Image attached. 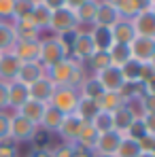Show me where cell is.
I'll return each instance as SVG.
<instances>
[{
  "label": "cell",
  "instance_id": "681fc988",
  "mask_svg": "<svg viewBox=\"0 0 155 157\" xmlns=\"http://www.w3.org/2000/svg\"><path fill=\"white\" fill-rule=\"evenodd\" d=\"M153 2H155V0H134V4H136L138 13H142V11H149V9H153Z\"/></svg>",
  "mask_w": 155,
  "mask_h": 157
},
{
  "label": "cell",
  "instance_id": "52a82bcc",
  "mask_svg": "<svg viewBox=\"0 0 155 157\" xmlns=\"http://www.w3.org/2000/svg\"><path fill=\"white\" fill-rule=\"evenodd\" d=\"M132 59L145 64V62H155V38L149 36H136L128 45Z\"/></svg>",
  "mask_w": 155,
  "mask_h": 157
},
{
  "label": "cell",
  "instance_id": "8992f818",
  "mask_svg": "<svg viewBox=\"0 0 155 157\" xmlns=\"http://www.w3.org/2000/svg\"><path fill=\"white\" fill-rule=\"evenodd\" d=\"M36 132H38V128L34 123L24 119L19 113H11V140H15L17 144L19 142H30V140H34Z\"/></svg>",
  "mask_w": 155,
  "mask_h": 157
},
{
  "label": "cell",
  "instance_id": "484cf974",
  "mask_svg": "<svg viewBox=\"0 0 155 157\" xmlns=\"http://www.w3.org/2000/svg\"><path fill=\"white\" fill-rule=\"evenodd\" d=\"M100 113V106L96 100H89V98H79L77 102V108H75V115H77L81 121H85V123H91V119L96 117Z\"/></svg>",
  "mask_w": 155,
  "mask_h": 157
},
{
  "label": "cell",
  "instance_id": "f1b7e54d",
  "mask_svg": "<svg viewBox=\"0 0 155 157\" xmlns=\"http://www.w3.org/2000/svg\"><path fill=\"white\" fill-rule=\"evenodd\" d=\"M98 138H100V134H98V130H96L91 123H83L81 134H79V138H77V142H75V144H81V147H85V149L94 151V149H96Z\"/></svg>",
  "mask_w": 155,
  "mask_h": 157
},
{
  "label": "cell",
  "instance_id": "277c9868",
  "mask_svg": "<svg viewBox=\"0 0 155 157\" xmlns=\"http://www.w3.org/2000/svg\"><path fill=\"white\" fill-rule=\"evenodd\" d=\"M94 51H96V47H94L89 30H83V28L77 30L75 36H72V43H70V57L81 62V64H85Z\"/></svg>",
  "mask_w": 155,
  "mask_h": 157
},
{
  "label": "cell",
  "instance_id": "e0dca14e",
  "mask_svg": "<svg viewBox=\"0 0 155 157\" xmlns=\"http://www.w3.org/2000/svg\"><path fill=\"white\" fill-rule=\"evenodd\" d=\"M6 91H9V110H17L19 106L30 100V91H28V85L19 83V81H11L6 83Z\"/></svg>",
  "mask_w": 155,
  "mask_h": 157
},
{
  "label": "cell",
  "instance_id": "603a6c76",
  "mask_svg": "<svg viewBox=\"0 0 155 157\" xmlns=\"http://www.w3.org/2000/svg\"><path fill=\"white\" fill-rule=\"evenodd\" d=\"M89 34H91L94 47H96L98 51H108V49L115 45L113 32H110V28H106V26H91L89 28Z\"/></svg>",
  "mask_w": 155,
  "mask_h": 157
},
{
  "label": "cell",
  "instance_id": "7bdbcfd3",
  "mask_svg": "<svg viewBox=\"0 0 155 157\" xmlns=\"http://www.w3.org/2000/svg\"><path fill=\"white\" fill-rule=\"evenodd\" d=\"M13 4H15V0H0V21L13 19Z\"/></svg>",
  "mask_w": 155,
  "mask_h": 157
},
{
  "label": "cell",
  "instance_id": "ffe728a7",
  "mask_svg": "<svg viewBox=\"0 0 155 157\" xmlns=\"http://www.w3.org/2000/svg\"><path fill=\"white\" fill-rule=\"evenodd\" d=\"M64 113L62 110H57L55 106L47 104V108H45V115H43V119H41V130L47 132V134H57V130H60V125H62V121H64Z\"/></svg>",
  "mask_w": 155,
  "mask_h": 157
},
{
  "label": "cell",
  "instance_id": "1f68e13d",
  "mask_svg": "<svg viewBox=\"0 0 155 157\" xmlns=\"http://www.w3.org/2000/svg\"><path fill=\"white\" fill-rule=\"evenodd\" d=\"M108 57H110V66H117V68H121L128 59H132L128 45H119V43H115L108 49Z\"/></svg>",
  "mask_w": 155,
  "mask_h": 157
},
{
  "label": "cell",
  "instance_id": "d6986e66",
  "mask_svg": "<svg viewBox=\"0 0 155 157\" xmlns=\"http://www.w3.org/2000/svg\"><path fill=\"white\" fill-rule=\"evenodd\" d=\"M136 117H138V113L132 108V104H123L119 110L113 113V125L119 134H126L128 128L136 121Z\"/></svg>",
  "mask_w": 155,
  "mask_h": 157
},
{
  "label": "cell",
  "instance_id": "ba28073f",
  "mask_svg": "<svg viewBox=\"0 0 155 157\" xmlns=\"http://www.w3.org/2000/svg\"><path fill=\"white\" fill-rule=\"evenodd\" d=\"M83 123H85V121H81L75 113H70V115L64 117V121H62V125H60V130H57L60 138L64 140V144H75V142H77Z\"/></svg>",
  "mask_w": 155,
  "mask_h": 157
},
{
  "label": "cell",
  "instance_id": "f6af8a7d",
  "mask_svg": "<svg viewBox=\"0 0 155 157\" xmlns=\"http://www.w3.org/2000/svg\"><path fill=\"white\" fill-rule=\"evenodd\" d=\"M28 157H53V149L49 147H36V149H32Z\"/></svg>",
  "mask_w": 155,
  "mask_h": 157
},
{
  "label": "cell",
  "instance_id": "2e32d148",
  "mask_svg": "<svg viewBox=\"0 0 155 157\" xmlns=\"http://www.w3.org/2000/svg\"><path fill=\"white\" fill-rule=\"evenodd\" d=\"M121 138H123V134H119L117 130H110V132L100 134V138H98V142H96L94 153H100V155H115V151H117V147H119Z\"/></svg>",
  "mask_w": 155,
  "mask_h": 157
},
{
  "label": "cell",
  "instance_id": "5b68a950",
  "mask_svg": "<svg viewBox=\"0 0 155 157\" xmlns=\"http://www.w3.org/2000/svg\"><path fill=\"white\" fill-rule=\"evenodd\" d=\"M79 98H81V94H79L77 87L62 85V87H55L53 98H51V102H49V104L55 106L57 110H62L64 115H70V113H75V108H77Z\"/></svg>",
  "mask_w": 155,
  "mask_h": 157
},
{
  "label": "cell",
  "instance_id": "e575fe53",
  "mask_svg": "<svg viewBox=\"0 0 155 157\" xmlns=\"http://www.w3.org/2000/svg\"><path fill=\"white\" fill-rule=\"evenodd\" d=\"M91 125L98 130V134H104V132L115 130L113 125V113H106V110H100L94 119H91Z\"/></svg>",
  "mask_w": 155,
  "mask_h": 157
},
{
  "label": "cell",
  "instance_id": "74e56055",
  "mask_svg": "<svg viewBox=\"0 0 155 157\" xmlns=\"http://www.w3.org/2000/svg\"><path fill=\"white\" fill-rule=\"evenodd\" d=\"M153 78H155V62H145L140 66V77H138V83L153 89Z\"/></svg>",
  "mask_w": 155,
  "mask_h": 157
},
{
  "label": "cell",
  "instance_id": "d590c367",
  "mask_svg": "<svg viewBox=\"0 0 155 157\" xmlns=\"http://www.w3.org/2000/svg\"><path fill=\"white\" fill-rule=\"evenodd\" d=\"M115 9H117L119 17H121V19H128V21H132V19L138 15V9H136L134 0H117V2H115Z\"/></svg>",
  "mask_w": 155,
  "mask_h": 157
},
{
  "label": "cell",
  "instance_id": "6da1fadb",
  "mask_svg": "<svg viewBox=\"0 0 155 157\" xmlns=\"http://www.w3.org/2000/svg\"><path fill=\"white\" fill-rule=\"evenodd\" d=\"M87 68L85 64H81L72 57H66L57 64H53L49 68H45V77L51 78L55 87H62V85H68V87H77L83 83V78L87 77Z\"/></svg>",
  "mask_w": 155,
  "mask_h": 157
},
{
  "label": "cell",
  "instance_id": "5bb4252c",
  "mask_svg": "<svg viewBox=\"0 0 155 157\" xmlns=\"http://www.w3.org/2000/svg\"><path fill=\"white\" fill-rule=\"evenodd\" d=\"M19 66H21V62L13 55V51L0 53V81H2V83H11V81H15Z\"/></svg>",
  "mask_w": 155,
  "mask_h": 157
},
{
  "label": "cell",
  "instance_id": "83f0119b",
  "mask_svg": "<svg viewBox=\"0 0 155 157\" xmlns=\"http://www.w3.org/2000/svg\"><path fill=\"white\" fill-rule=\"evenodd\" d=\"M96 102L100 106V110H106V113H115V110H119L121 106L126 104L123 98L119 96V91H104Z\"/></svg>",
  "mask_w": 155,
  "mask_h": 157
},
{
  "label": "cell",
  "instance_id": "3957f363",
  "mask_svg": "<svg viewBox=\"0 0 155 157\" xmlns=\"http://www.w3.org/2000/svg\"><path fill=\"white\" fill-rule=\"evenodd\" d=\"M77 30H81V26H79L77 15H75V11H72V9L62 6V9H57V11H53V13H51L49 32H51L53 36L72 34V32H77Z\"/></svg>",
  "mask_w": 155,
  "mask_h": 157
},
{
  "label": "cell",
  "instance_id": "f35d334b",
  "mask_svg": "<svg viewBox=\"0 0 155 157\" xmlns=\"http://www.w3.org/2000/svg\"><path fill=\"white\" fill-rule=\"evenodd\" d=\"M145 134H151V132H147L145 123H142V119H140V117H136V121L128 128V132H126L123 136H128V138H132V140H138V138H142Z\"/></svg>",
  "mask_w": 155,
  "mask_h": 157
},
{
  "label": "cell",
  "instance_id": "8fae6325",
  "mask_svg": "<svg viewBox=\"0 0 155 157\" xmlns=\"http://www.w3.org/2000/svg\"><path fill=\"white\" fill-rule=\"evenodd\" d=\"M11 51L19 62H38L41 40H15Z\"/></svg>",
  "mask_w": 155,
  "mask_h": 157
},
{
  "label": "cell",
  "instance_id": "4316f807",
  "mask_svg": "<svg viewBox=\"0 0 155 157\" xmlns=\"http://www.w3.org/2000/svg\"><path fill=\"white\" fill-rule=\"evenodd\" d=\"M51 13H53V11H51V9H47L43 2H36V4H34V11H32V15H30V21L38 28L41 32H45V30H49Z\"/></svg>",
  "mask_w": 155,
  "mask_h": 157
},
{
  "label": "cell",
  "instance_id": "30bf717a",
  "mask_svg": "<svg viewBox=\"0 0 155 157\" xmlns=\"http://www.w3.org/2000/svg\"><path fill=\"white\" fill-rule=\"evenodd\" d=\"M28 91H30V98H32V100L43 102V104H49L51 98H53V91H55V85H53L51 78L43 77V78H38V81H34V83L28 87Z\"/></svg>",
  "mask_w": 155,
  "mask_h": 157
},
{
  "label": "cell",
  "instance_id": "ee69618b",
  "mask_svg": "<svg viewBox=\"0 0 155 157\" xmlns=\"http://www.w3.org/2000/svg\"><path fill=\"white\" fill-rule=\"evenodd\" d=\"M53 157H75V151H72V144H60L53 149Z\"/></svg>",
  "mask_w": 155,
  "mask_h": 157
},
{
  "label": "cell",
  "instance_id": "816d5d0a",
  "mask_svg": "<svg viewBox=\"0 0 155 157\" xmlns=\"http://www.w3.org/2000/svg\"><path fill=\"white\" fill-rule=\"evenodd\" d=\"M138 157H155V153H140Z\"/></svg>",
  "mask_w": 155,
  "mask_h": 157
},
{
  "label": "cell",
  "instance_id": "c3c4849f",
  "mask_svg": "<svg viewBox=\"0 0 155 157\" xmlns=\"http://www.w3.org/2000/svg\"><path fill=\"white\" fill-rule=\"evenodd\" d=\"M47 9H51V11H57V9H62V6H66V0H41Z\"/></svg>",
  "mask_w": 155,
  "mask_h": 157
},
{
  "label": "cell",
  "instance_id": "d4e9b609",
  "mask_svg": "<svg viewBox=\"0 0 155 157\" xmlns=\"http://www.w3.org/2000/svg\"><path fill=\"white\" fill-rule=\"evenodd\" d=\"M79 94H81L83 98L98 100V98L104 94V87H102V83L98 81L96 75H87V77L83 78V83L79 85Z\"/></svg>",
  "mask_w": 155,
  "mask_h": 157
},
{
  "label": "cell",
  "instance_id": "44dd1931",
  "mask_svg": "<svg viewBox=\"0 0 155 157\" xmlns=\"http://www.w3.org/2000/svg\"><path fill=\"white\" fill-rule=\"evenodd\" d=\"M119 19H121V17H119V13H117V9H115V4L104 2V0H98V13H96V24H94V26L113 28Z\"/></svg>",
  "mask_w": 155,
  "mask_h": 157
},
{
  "label": "cell",
  "instance_id": "7402d4cb",
  "mask_svg": "<svg viewBox=\"0 0 155 157\" xmlns=\"http://www.w3.org/2000/svg\"><path fill=\"white\" fill-rule=\"evenodd\" d=\"M11 26L15 30V38H17V40H41V34H43V32L30 21V17H28V19L11 21Z\"/></svg>",
  "mask_w": 155,
  "mask_h": 157
},
{
  "label": "cell",
  "instance_id": "f907efd6",
  "mask_svg": "<svg viewBox=\"0 0 155 157\" xmlns=\"http://www.w3.org/2000/svg\"><path fill=\"white\" fill-rule=\"evenodd\" d=\"M83 2H87V0H66V6L68 9H77L79 4H83Z\"/></svg>",
  "mask_w": 155,
  "mask_h": 157
},
{
  "label": "cell",
  "instance_id": "bcb514c9",
  "mask_svg": "<svg viewBox=\"0 0 155 157\" xmlns=\"http://www.w3.org/2000/svg\"><path fill=\"white\" fill-rule=\"evenodd\" d=\"M0 110H9V91H6V83L0 81Z\"/></svg>",
  "mask_w": 155,
  "mask_h": 157
},
{
  "label": "cell",
  "instance_id": "9a60e30c",
  "mask_svg": "<svg viewBox=\"0 0 155 157\" xmlns=\"http://www.w3.org/2000/svg\"><path fill=\"white\" fill-rule=\"evenodd\" d=\"M75 15H77V21L83 30H89V28L96 24V13H98V0H87L83 4H79L77 9H72Z\"/></svg>",
  "mask_w": 155,
  "mask_h": 157
},
{
  "label": "cell",
  "instance_id": "9c48e42d",
  "mask_svg": "<svg viewBox=\"0 0 155 157\" xmlns=\"http://www.w3.org/2000/svg\"><path fill=\"white\" fill-rule=\"evenodd\" d=\"M96 77L102 83L104 91H119V89L126 85L123 72H121V68H117V66H106V68L100 70Z\"/></svg>",
  "mask_w": 155,
  "mask_h": 157
},
{
  "label": "cell",
  "instance_id": "ab89813d",
  "mask_svg": "<svg viewBox=\"0 0 155 157\" xmlns=\"http://www.w3.org/2000/svg\"><path fill=\"white\" fill-rule=\"evenodd\" d=\"M17 149H19V144L15 140H11V138L0 140V157H19Z\"/></svg>",
  "mask_w": 155,
  "mask_h": 157
},
{
  "label": "cell",
  "instance_id": "f5cc1de1",
  "mask_svg": "<svg viewBox=\"0 0 155 157\" xmlns=\"http://www.w3.org/2000/svg\"><path fill=\"white\" fill-rule=\"evenodd\" d=\"M94 157H115V155H100V153H94Z\"/></svg>",
  "mask_w": 155,
  "mask_h": 157
},
{
  "label": "cell",
  "instance_id": "7a4b0ae2",
  "mask_svg": "<svg viewBox=\"0 0 155 157\" xmlns=\"http://www.w3.org/2000/svg\"><path fill=\"white\" fill-rule=\"evenodd\" d=\"M66 57H70V51H68V47L62 43V38H60V36L41 38L38 62H41L45 68H49V66H53V64H57V62L66 59Z\"/></svg>",
  "mask_w": 155,
  "mask_h": 157
},
{
  "label": "cell",
  "instance_id": "7dc6e473",
  "mask_svg": "<svg viewBox=\"0 0 155 157\" xmlns=\"http://www.w3.org/2000/svg\"><path fill=\"white\" fill-rule=\"evenodd\" d=\"M72 151H75V157H94V151H89L81 144H72Z\"/></svg>",
  "mask_w": 155,
  "mask_h": 157
},
{
  "label": "cell",
  "instance_id": "8d00e7d4",
  "mask_svg": "<svg viewBox=\"0 0 155 157\" xmlns=\"http://www.w3.org/2000/svg\"><path fill=\"white\" fill-rule=\"evenodd\" d=\"M140 62L136 59H128L123 66H121V72H123V78L126 83H138V77H140Z\"/></svg>",
  "mask_w": 155,
  "mask_h": 157
},
{
  "label": "cell",
  "instance_id": "4dcf8cb0",
  "mask_svg": "<svg viewBox=\"0 0 155 157\" xmlns=\"http://www.w3.org/2000/svg\"><path fill=\"white\" fill-rule=\"evenodd\" d=\"M15 30L11 26V21H0V53L11 51L15 45Z\"/></svg>",
  "mask_w": 155,
  "mask_h": 157
},
{
  "label": "cell",
  "instance_id": "db71d44e",
  "mask_svg": "<svg viewBox=\"0 0 155 157\" xmlns=\"http://www.w3.org/2000/svg\"><path fill=\"white\" fill-rule=\"evenodd\" d=\"M104 2H110V4H115V2H117V0H104Z\"/></svg>",
  "mask_w": 155,
  "mask_h": 157
},
{
  "label": "cell",
  "instance_id": "60d3db41",
  "mask_svg": "<svg viewBox=\"0 0 155 157\" xmlns=\"http://www.w3.org/2000/svg\"><path fill=\"white\" fill-rule=\"evenodd\" d=\"M11 138V113L0 110V140Z\"/></svg>",
  "mask_w": 155,
  "mask_h": 157
},
{
  "label": "cell",
  "instance_id": "7c38bea8",
  "mask_svg": "<svg viewBox=\"0 0 155 157\" xmlns=\"http://www.w3.org/2000/svg\"><path fill=\"white\" fill-rule=\"evenodd\" d=\"M134 30H136V36H149V38H155V9H149V11H142L138 13L134 19Z\"/></svg>",
  "mask_w": 155,
  "mask_h": 157
},
{
  "label": "cell",
  "instance_id": "d6a6232c",
  "mask_svg": "<svg viewBox=\"0 0 155 157\" xmlns=\"http://www.w3.org/2000/svg\"><path fill=\"white\" fill-rule=\"evenodd\" d=\"M138 155H140L138 142L128 138V136H123L121 142H119V147H117V151H115V157H138Z\"/></svg>",
  "mask_w": 155,
  "mask_h": 157
},
{
  "label": "cell",
  "instance_id": "f546056e",
  "mask_svg": "<svg viewBox=\"0 0 155 157\" xmlns=\"http://www.w3.org/2000/svg\"><path fill=\"white\" fill-rule=\"evenodd\" d=\"M106 66H110V57L108 51H96L89 55V59L85 62V68H89V75H98L100 70H104Z\"/></svg>",
  "mask_w": 155,
  "mask_h": 157
},
{
  "label": "cell",
  "instance_id": "4fadbf2b",
  "mask_svg": "<svg viewBox=\"0 0 155 157\" xmlns=\"http://www.w3.org/2000/svg\"><path fill=\"white\" fill-rule=\"evenodd\" d=\"M43 77H45V66L41 62H21L15 81H19V83H24V85L30 87L34 81H38V78H43Z\"/></svg>",
  "mask_w": 155,
  "mask_h": 157
},
{
  "label": "cell",
  "instance_id": "836d02e7",
  "mask_svg": "<svg viewBox=\"0 0 155 157\" xmlns=\"http://www.w3.org/2000/svg\"><path fill=\"white\" fill-rule=\"evenodd\" d=\"M34 0H15L13 4V19L11 21H17V19H28L34 11Z\"/></svg>",
  "mask_w": 155,
  "mask_h": 157
},
{
  "label": "cell",
  "instance_id": "cb8c5ba5",
  "mask_svg": "<svg viewBox=\"0 0 155 157\" xmlns=\"http://www.w3.org/2000/svg\"><path fill=\"white\" fill-rule=\"evenodd\" d=\"M113 32V40L119 43V45H130L134 38H136V30H134V24L128 21V19H119L115 26L110 28Z\"/></svg>",
  "mask_w": 155,
  "mask_h": 157
},
{
  "label": "cell",
  "instance_id": "ac0fdd59",
  "mask_svg": "<svg viewBox=\"0 0 155 157\" xmlns=\"http://www.w3.org/2000/svg\"><path fill=\"white\" fill-rule=\"evenodd\" d=\"M45 108H47V104H43V102H36V100H28V102H24V104L19 106L15 113H19L24 119H28L30 123H34L36 128L41 125V119H43V115H45Z\"/></svg>",
  "mask_w": 155,
  "mask_h": 157
},
{
  "label": "cell",
  "instance_id": "b9f144b4",
  "mask_svg": "<svg viewBox=\"0 0 155 157\" xmlns=\"http://www.w3.org/2000/svg\"><path fill=\"white\" fill-rule=\"evenodd\" d=\"M136 142H138L140 153H155V134H145Z\"/></svg>",
  "mask_w": 155,
  "mask_h": 157
}]
</instances>
